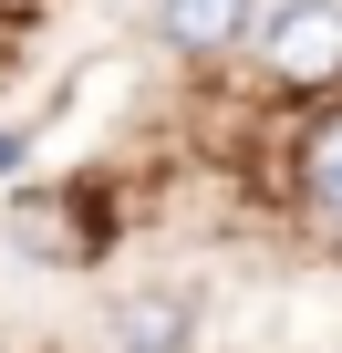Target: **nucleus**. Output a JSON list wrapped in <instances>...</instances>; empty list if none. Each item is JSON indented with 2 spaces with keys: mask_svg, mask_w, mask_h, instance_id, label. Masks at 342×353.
I'll list each match as a JSON object with an SVG mask.
<instances>
[{
  "mask_svg": "<svg viewBox=\"0 0 342 353\" xmlns=\"http://www.w3.org/2000/svg\"><path fill=\"white\" fill-rule=\"evenodd\" d=\"M94 229H104V219H94L83 198H63V188H52V198H42V188L11 198V250H21V260H94V250H104Z\"/></svg>",
  "mask_w": 342,
  "mask_h": 353,
  "instance_id": "7ed1b4c3",
  "label": "nucleus"
},
{
  "mask_svg": "<svg viewBox=\"0 0 342 353\" xmlns=\"http://www.w3.org/2000/svg\"><path fill=\"white\" fill-rule=\"evenodd\" d=\"M259 32V0H156V42L187 52V63H218Z\"/></svg>",
  "mask_w": 342,
  "mask_h": 353,
  "instance_id": "f03ea898",
  "label": "nucleus"
},
{
  "mask_svg": "<svg viewBox=\"0 0 342 353\" xmlns=\"http://www.w3.org/2000/svg\"><path fill=\"white\" fill-rule=\"evenodd\" d=\"M249 42L280 94H321V83H342V0H280V11H259Z\"/></svg>",
  "mask_w": 342,
  "mask_h": 353,
  "instance_id": "f257e3e1",
  "label": "nucleus"
},
{
  "mask_svg": "<svg viewBox=\"0 0 342 353\" xmlns=\"http://www.w3.org/2000/svg\"><path fill=\"white\" fill-rule=\"evenodd\" d=\"M301 198L342 229V114H332V125H311V145H301Z\"/></svg>",
  "mask_w": 342,
  "mask_h": 353,
  "instance_id": "20e7f679",
  "label": "nucleus"
},
{
  "mask_svg": "<svg viewBox=\"0 0 342 353\" xmlns=\"http://www.w3.org/2000/svg\"><path fill=\"white\" fill-rule=\"evenodd\" d=\"M21 156H32V135H21V125H0V176H11Z\"/></svg>",
  "mask_w": 342,
  "mask_h": 353,
  "instance_id": "423d86ee",
  "label": "nucleus"
},
{
  "mask_svg": "<svg viewBox=\"0 0 342 353\" xmlns=\"http://www.w3.org/2000/svg\"><path fill=\"white\" fill-rule=\"evenodd\" d=\"M114 343L125 353H187V301H135Z\"/></svg>",
  "mask_w": 342,
  "mask_h": 353,
  "instance_id": "39448f33",
  "label": "nucleus"
}]
</instances>
